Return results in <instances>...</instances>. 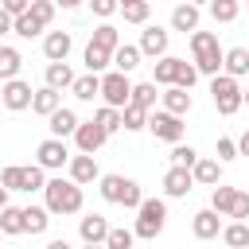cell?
<instances>
[{
    "mask_svg": "<svg viewBox=\"0 0 249 249\" xmlns=\"http://www.w3.org/2000/svg\"><path fill=\"white\" fill-rule=\"evenodd\" d=\"M8 195H12V191H8L4 183H0V206H8Z\"/></svg>",
    "mask_w": 249,
    "mask_h": 249,
    "instance_id": "obj_52",
    "label": "cell"
},
{
    "mask_svg": "<svg viewBox=\"0 0 249 249\" xmlns=\"http://www.w3.org/2000/svg\"><path fill=\"white\" fill-rule=\"evenodd\" d=\"M175 62H179V58L160 54V62H156V86H171V82H175Z\"/></svg>",
    "mask_w": 249,
    "mask_h": 249,
    "instance_id": "obj_39",
    "label": "cell"
},
{
    "mask_svg": "<svg viewBox=\"0 0 249 249\" xmlns=\"http://www.w3.org/2000/svg\"><path fill=\"white\" fill-rule=\"evenodd\" d=\"M43 198L51 214H78L82 210V183L74 179H47L43 183Z\"/></svg>",
    "mask_w": 249,
    "mask_h": 249,
    "instance_id": "obj_1",
    "label": "cell"
},
{
    "mask_svg": "<svg viewBox=\"0 0 249 249\" xmlns=\"http://www.w3.org/2000/svg\"><path fill=\"white\" fill-rule=\"evenodd\" d=\"M89 43H97V47H105V51H117L121 47V31L113 27V23H101V27H93V39Z\"/></svg>",
    "mask_w": 249,
    "mask_h": 249,
    "instance_id": "obj_32",
    "label": "cell"
},
{
    "mask_svg": "<svg viewBox=\"0 0 249 249\" xmlns=\"http://www.w3.org/2000/svg\"><path fill=\"white\" fill-rule=\"evenodd\" d=\"M191 175H195V183L214 187V183H222V160H195L191 163Z\"/></svg>",
    "mask_w": 249,
    "mask_h": 249,
    "instance_id": "obj_16",
    "label": "cell"
},
{
    "mask_svg": "<svg viewBox=\"0 0 249 249\" xmlns=\"http://www.w3.org/2000/svg\"><path fill=\"white\" fill-rule=\"evenodd\" d=\"M171 27H175V31H195V27H198V4H191V0L179 4V8L171 12Z\"/></svg>",
    "mask_w": 249,
    "mask_h": 249,
    "instance_id": "obj_22",
    "label": "cell"
},
{
    "mask_svg": "<svg viewBox=\"0 0 249 249\" xmlns=\"http://www.w3.org/2000/svg\"><path fill=\"white\" fill-rule=\"evenodd\" d=\"M35 156H39L43 171H54V167H66V163H70V152H66L62 136H51V140H43V144L35 148Z\"/></svg>",
    "mask_w": 249,
    "mask_h": 249,
    "instance_id": "obj_9",
    "label": "cell"
},
{
    "mask_svg": "<svg viewBox=\"0 0 249 249\" xmlns=\"http://www.w3.org/2000/svg\"><path fill=\"white\" fill-rule=\"evenodd\" d=\"M140 54H148V58H160V54H167V31L163 27H144V35H140Z\"/></svg>",
    "mask_w": 249,
    "mask_h": 249,
    "instance_id": "obj_13",
    "label": "cell"
},
{
    "mask_svg": "<svg viewBox=\"0 0 249 249\" xmlns=\"http://www.w3.org/2000/svg\"><path fill=\"white\" fill-rule=\"evenodd\" d=\"M101 198L105 202H121V206H128V210H136L140 206V187L132 183V179H124V175H101Z\"/></svg>",
    "mask_w": 249,
    "mask_h": 249,
    "instance_id": "obj_4",
    "label": "cell"
},
{
    "mask_svg": "<svg viewBox=\"0 0 249 249\" xmlns=\"http://www.w3.org/2000/svg\"><path fill=\"white\" fill-rule=\"evenodd\" d=\"M101 97H105V105H117V109L128 105V97H132V82L124 78V70L101 74Z\"/></svg>",
    "mask_w": 249,
    "mask_h": 249,
    "instance_id": "obj_6",
    "label": "cell"
},
{
    "mask_svg": "<svg viewBox=\"0 0 249 249\" xmlns=\"http://www.w3.org/2000/svg\"><path fill=\"white\" fill-rule=\"evenodd\" d=\"M66 167H70V179H74V183H82V187H86V183H93V179H101V175H97V160H93V152L70 156V163H66Z\"/></svg>",
    "mask_w": 249,
    "mask_h": 249,
    "instance_id": "obj_12",
    "label": "cell"
},
{
    "mask_svg": "<svg viewBox=\"0 0 249 249\" xmlns=\"http://www.w3.org/2000/svg\"><path fill=\"white\" fill-rule=\"evenodd\" d=\"M43 54H47L51 62L66 58V54H70V35H66V31H51V35L43 39Z\"/></svg>",
    "mask_w": 249,
    "mask_h": 249,
    "instance_id": "obj_23",
    "label": "cell"
},
{
    "mask_svg": "<svg viewBox=\"0 0 249 249\" xmlns=\"http://www.w3.org/2000/svg\"><path fill=\"white\" fill-rule=\"evenodd\" d=\"M47 121H51V136H74V128H78V113L74 109H62V105Z\"/></svg>",
    "mask_w": 249,
    "mask_h": 249,
    "instance_id": "obj_19",
    "label": "cell"
},
{
    "mask_svg": "<svg viewBox=\"0 0 249 249\" xmlns=\"http://www.w3.org/2000/svg\"><path fill=\"white\" fill-rule=\"evenodd\" d=\"M163 222H167V202L163 198H140V206H136V237H144V241H152L160 230H163Z\"/></svg>",
    "mask_w": 249,
    "mask_h": 249,
    "instance_id": "obj_3",
    "label": "cell"
},
{
    "mask_svg": "<svg viewBox=\"0 0 249 249\" xmlns=\"http://www.w3.org/2000/svg\"><path fill=\"white\" fill-rule=\"evenodd\" d=\"M0 105H4V101H0Z\"/></svg>",
    "mask_w": 249,
    "mask_h": 249,
    "instance_id": "obj_57",
    "label": "cell"
},
{
    "mask_svg": "<svg viewBox=\"0 0 249 249\" xmlns=\"http://www.w3.org/2000/svg\"><path fill=\"white\" fill-rule=\"evenodd\" d=\"M58 105H62V93H58L54 86H43V89H35V93H31V109H35V113H43V117H51Z\"/></svg>",
    "mask_w": 249,
    "mask_h": 249,
    "instance_id": "obj_18",
    "label": "cell"
},
{
    "mask_svg": "<svg viewBox=\"0 0 249 249\" xmlns=\"http://www.w3.org/2000/svg\"><path fill=\"white\" fill-rule=\"evenodd\" d=\"M233 156H237V140H230V136H222V140H218V160L226 163V160H233Z\"/></svg>",
    "mask_w": 249,
    "mask_h": 249,
    "instance_id": "obj_47",
    "label": "cell"
},
{
    "mask_svg": "<svg viewBox=\"0 0 249 249\" xmlns=\"http://www.w3.org/2000/svg\"><path fill=\"white\" fill-rule=\"evenodd\" d=\"M222 66H226V74H233V78L249 74V51H245V47H230V51L222 54Z\"/></svg>",
    "mask_w": 249,
    "mask_h": 249,
    "instance_id": "obj_24",
    "label": "cell"
},
{
    "mask_svg": "<svg viewBox=\"0 0 249 249\" xmlns=\"http://www.w3.org/2000/svg\"><path fill=\"white\" fill-rule=\"evenodd\" d=\"M105 140H109V132H105L97 121H78V128H74V144H78V152H97Z\"/></svg>",
    "mask_w": 249,
    "mask_h": 249,
    "instance_id": "obj_10",
    "label": "cell"
},
{
    "mask_svg": "<svg viewBox=\"0 0 249 249\" xmlns=\"http://www.w3.org/2000/svg\"><path fill=\"white\" fill-rule=\"evenodd\" d=\"M222 233V214L210 206V210H198L195 214V237H202V241H210V237H218Z\"/></svg>",
    "mask_w": 249,
    "mask_h": 249,
    "instance_id": "obj_15",
    "label": "cell"
},
{
    "mask_svg": "<svg viewBox=\"0 0 249 249\" xmlns=\"http://www.w3.org/2000/svg\"><path fill=\"white\" fill-rule=\"evenodd\" d=\"M237 156H249V132H241V140H237Z\"/></svg>",
    "mask_w": 249,
    "mask_h": 249,
    "instance_id": "obj_51",
    "label": "cell"
},
{
    "mask_svg": "<svg viewBox=\"0 0 249 249\" xmlns=\"http://www.w3.org/2000/svg\"><path fill=\"white\" fill-rule=\"evenodd\" d=\"M54 4H62V8H78L82 0H54Z\"/></svg>",
    "mask_w": 249,
    "mask_h": 249,
    "instance_id": "obj_53",
    "label": "cell"
},
{
    "mask_svg": "<svg viewBox=\"0 0 249 249\" xmlns=\"http://www.w3.org/2000/svg\"><path fill=\"white\" fill-rule=\"evenodd\" d=\"M132 237H136L132 230H109V233H105V245H109V249H128Z\"/></svg>",
    "mask_w": 249,
    "mask_h": 249,
    "instance_id": "obj_45",
    "label": "cell"
},
{
    "mask_svg": "<svg viewBox=\"0 0 249 249\" xmlns=\"http://www.w3.org/2000/svg\"><path fill=\"white\" fill-rule=\"evenodd\" d=\"M0 183H4L8 191H23V167H16V163L4 167V171H0Z\"/></svg>",
    "mask_w": 249,
    "mask_h": 249,
    "instance_id": "obj_44",
    "label": "cell"
},
{
    "mask_svg": "<svg viewBox=\"0 0 249 249\" xmlns=\"http://www.w3.org/2000/svg\"><path fill=\"white\" fill-rule=\"evenodd\" d=\"M222 241H226V245H237V249L249 245V226H245L241 218H233L230 226H222Z\"/></svg>",
    "mask_w": 249,
    "mask_h": 249,
    "instance_id": "obj_31",
    "label": "cell"
},
{
    "mask_svg": "<svg viewBox=\"0 0 249 249\" xmlns=\"http://www.w3.org/2000/svg\"><path fill=\"white\" fill-rule=\"evenodd\" d=\"M113 66H117V70H124V74H128V70H136V66H140V47L121 43V47L113 51Z\"/></svg>",
    "mask_w": 249,
    "mask_h": 249,
    "instance_id": "obj_26",
    "label": "cell"
},
{
    "mask_svg": "<svg viewBox=\"0 0 249 249\" xmlns=\"http://www.w3.org/2000/svg\"><path fill=\"white\" fill-rule=\"evenodd\" d=\"M148 128L156 132V140H167V144L183 140V117H179V113L160 109V113H152V117H148Z\"/></svg>",
    "mask_w": 249,
    "mask_h": 249,
    "instance_id": "obj_7",
    "label": "cell"
},
{
    "mask_svg": "<svg viewBox=\"0 0 249 249\" xmlns=\"http://www.w3.org/2000/svg\"><path fill=\"white\" fill-rule=\"evenodd\" d=\"M12 31H16V35H23V39H31V35H39V31H43V23H39L31 12H19V16L12 19Z\"/></svg>",
    "mask_w": 249,
    "mask_h": 249,
    "instance_id": "obj_35",
    "label": "cell"
},
{
    "mask_svg": "<svg viewBox=\"0 0 249 249\" xmlns=\"http://www.w3.org/2000/svg\"><path fill=\"white\" fill-rule=\"evenodd\" d=\"M237 12H241V4H237V0H210V16H214L218 23H233V19H237Z\"/></svg>",
    "mask_w": 249,
    "mask_h": 249,
    "instance_id": "obj_33",
    "label": "cell"
},
{
    "mask_svg": "<svg viewBox=\"0 0 249 249\" xmlns=\"http://www.w3.org/2000/svg\"><path fill=\"white\" fill-rule=\"evenodd\" d=\"M191 4H202V0H191ZM206 4H210V0H206Z\"/></svg>",
    "mask_w": 249,
    "mask_h": 249,
    "instance_id": "obj_55",
    "label": "cell"
},
{
    "mask_svg": "<svg viewBox=\"0 0 249 249\" xmlns=\"http://www.w3.org/2000/svg\"><path fill=\"white\" fill-rule=\"evenodd\" d=\"M210 93H214V105H218L222 117H233L241 109V89H237V78L233 74H214Z\"/></svg>",
    "mask_w": 249,
    "mask_h": 249,
    "instance_id": "obj_5",
    "label": "cell"
},
{
    "mask_svg": "<svg viewBox=\"0 0 249 249\" xmlns=\"http://www.w3.org/2000/svg\"><path fill=\"white\" fill-rule=\"evenodd\" d=\"M195 82H198V66H195V62H187V58H179V62H175V86L191 89Z\"/></svg>",
    "mask_w": 249,
    "mask_h": 249,
    "instance_id": "obj_37",
    "label": "cell"
},
{
    "mask_svg": "<svg viewBox=\"0 0 249 249\" xmlns=\"http://www.w3.org/2000/svg\"><path fill=\"white\" fill-rule=\"evenodd\" d=\"M19 66H23L19 51H16V47H0V82L16 78V74H19Z\"/></svg>",
    "mask_w": 249,
    "mask_h": 249,
    "instance_id": "obj_29",
    "label": "cell"
},
{
    "mask_svg": "<svg viewBox=\"0 0 249 249\" xmlns=\"http://www.w3.org/2000/svg\"><path fill=\"white\" fill-rule=\"evenodd\" d=\"M191 51H195V66L198 74H218L222 70V47H218V35L214 31H191Z\"/></svg>",
    "mask_w": 249,
    "mask_h": 249,
    "instance_id": "obj_2",
    "label": "cell"
},
{
    "mask_svg": "<svg viewBox=\"0 0 249 249\" xmlns=\"http://www.w3.org/2000/svg\"><path fill=\"white\" fill-rule=\"evenodd\" d=\"M27 4H31V0H0V8H4V12H12V16L27 12Z\"/></svg>",
    "mask_w": 249,
    "mask_h": 249,
    "instance_id": "obj_49",
    "label": "cell"
},
{
    "mask_svg": "<svg viewBox=\"0 0 249 249\" xmlns=\"http://www.w3.org/2000/svg\"><path fill=\"white\" fill-rule=\"evenodd\" d=\"M0 233H8V237L23 233V210L19 206H0Z\"/></svg>",
    "mask_w": 249,
    "mask_h": 249,
    "instance_id": "obj_27",
    "label": "cell"
},
{
    "mask_svg": "<svg viewBox=\"0 0 249 249\" xmlns=\"http://www.w3.org/2000/svg\"><path fill=\"white\" fill-rule=\"evenodd\" d=\"M109 62H113V51H105V47H97V43H89V47H86V70L101 74Z\"/></svg>",
    "mask_w": 249,
    "mask_h": 249,
    "instance_id": "obj_30",
    "label": "cell"
},
{
    "mask_svg": "<svg viewBox=\"0 0 249 249\" xmlns=\"http://www.w3.org/2000/svg\"><path fill=\"white\" fill-rule=\"evenodd\" d=\"M27 12H31L43 27H47V23L54 19V0H31V4H27Z\"/></svg>",
    "mask_w": 249,
    "mask_h": 249,
    "instance_id": "obj_41",
    "label": "cell"
},
{
    "mask_svg": "<svg viewBox=\"0 0 249 249\" xmlns=\"http://www.w3.org/2000/svg\"><path fill=\"white\" fill-rule=\"evenodd\" d=\"M121 8V16H124V23H144L148 19V0H128V4H117Z\"/></svg>",
    "mask_w": 249,
    "mask_h": 249,
    "instance_id": "obj_34",
    "label": "cell"
},
{
    "mask_svg": "<svg viewBox=\"0 0 249 249\" xmlns=\"http://www.w3.org/2000/svg\"><path fill=\"white\" fill-rule=\"evenodd\" d=\"M117 4H128V0H117Z\"/></svg>",
    "mask_w": 249,
    "mask_h": 249,
    "instance_id": "obj_56",
    "label": "cell"
},
{
    "mask_svg": "<svg viewBox=\"0 0 249 249\" xmlns=\"http://www.w3.org/2000/svg\"><path fill=\"white\" fill-rule=\"evenodd\" d=\"M241 105H249V93H241Z\"/></svg>",
    "mask_w": 249,
    "mask_h": 249,
    "instance_id": "obj_54",
    "label": "cell"
},
{
    "mask_svg": "<svg viewBox=\"0 0 249 249\" xmlns=\"http://www.w3.org/2000/svg\"><path fill=\"white\" fill-rule=\"evenodd\" d=\"M163 109H167V113H179V117H183V113H191V89H183V86H175V82H171V86H167V93H163Z\"/></svg>",
    "mask_w": 249,
    "mask_h": 249,
    "instance_id": "obj_20",
    "label": "cell"
},
{
    "mask_svg": "<svg viewBox=\"0 0 249 249\" xmlns=\"http://www.w3.org/2000/svg\"><path fill=\"white\" fill-rule=\"evenodd\" d=\"M195 160H198V152H195L191 144H179V140H175V148H171V163H183V167H191Z\"/></svg>",
    "mask_w": 249,
    "mask_h": 249,
    "instance_id": "obj_43",
    "label": "cell"
},
{
    "mask_svg": "<svg viewBox=\"0 0 249 249\" xmlns=\"http://www.w3.org/2000/svg\"><path fill=\"white\" fill-rule=\"evenodd\" d=\"M0 237H4V233H0Z\"/></svg>",
    "mask_w": 249,
    "mask_h": 249,
    "instance_id": "obj_58",
    "label": "cell"
},
{
    "mask_svg": "<svg viewBox=\"0 0 249 249\" xmlns=\"http://www.w3.org/2000/svg\"><path fill=\"white\" fill-rule=\"evenodd\" d=\"M105 233H109V222H105L101 214H86V218H82V226H78V237H82L86 245H101V241H105Z\"/></svg>",
    "mask_w": 249,
    "mask_h": 249,
    "instance_id": "obj_14",
    "label": "cell"
},
{
    "mask_svg": "<svg viewBox=\"0 0 249 249\" xmlns=\"http://www.w3.org/2000/svg\"><path fill=\"white\" fill-rule=\"evenodd\" d=\"M51 210L47 206H23V233H47Z\"/></svg>",
    "mask_w": 249,
    "mask_h": 249,
    "instance_id": "obj_21",
    "label": "cell"
},
{
    "mask_svg": "<svg viewBox=\"0 0 249 249\" xmlns=\"http://www.w3.org/2000/svg\"><path fill=\"white\" fill-rule=\"evenodd\" d=\"M43 183H47V175H43V163H31V167H23V191H43Z\"/></svg>",
    "mask_w": 249,
    "mask_h": 249,
    "instance_id": "obj_42",
    "label": "cell"
},
{
    "mask_svg": "<svg viewBox=\"0 0 249 249\" xmlns=\"http://www.w3.org/2000/svg\"><path fill=\"white\" fill-rule=\"evenodd\" d=\"M230 218H241V222L249 218V195L237 191V198H233V206H230Z\"/></svg>",
    "mask_w": 249,
    "mask_h": 249,
    "instance_id": "obj_46",
    "label": "cell"
},
{
    "mask_svg": "<svg viewBox=\"0 0 249 249\" xmlns=\"http://www.w3.org/2000/svg\"><path fill=\"white\" fill-rule=\"evenodd\" d=\"M93 121H97L105 132H117V128H121V109H117V105H101Z\"/></svg>",
    "mask_w": 249,
    "mask_h": 249,
    "instance_id": "obj_40",
    "label": "cell"
},
{
    "mask_svg": "<svg viewBox=\"0 0 249 249\" xmlns=\"http://www.w3.org/2000/svg\"><path fill=\"white\" fill-rule=\"evenodd\" d=\"M12 19H16V16H12V12H4V8H0V35H8V31H12Z\"/></svg>",
    "mask_w": 249,
    "mask_h": 249,
    "instance_id": "obj_50",
    "label": "cell"
},
{
    "mask_svg": "<svg viewBox=\"0 0 249 249\" xmlns=\"http://www.w3.org/2000/svg\"><path fill=\"white\" fill-rule=\"evenodd\" d=\"M74 82V70L66 66V58H58V62H51L47 66V86H54V89H66Z\"/></svg>",
    "mask_w": 249,
    "mask_h": 249,
    "instance_id": "obj_28",
    "label": "cell"
},
{
    "mask_svg": "<svg viewBox=\"0 0 249 249\" xmlns=\"http://www.w3.org/2000/svg\"><path fill=\"white\" fill-rule=\"evenodd\" d=\"M70 89H74V97L78 101H93V97H101V74H82V78H74L70 82Z\"/></svg>",
    "mask_w": 249,
    "mask_h": 249,
    "instance_id": "obj_17",
    "label": "cell"
},
{
    "mask_svg": "<svg viewBox=\"0 0 249 249\" xmlns=\"http://www.w3.org/2000/svg\"><path fill=\"white\" fill-rule=\"evenodd\" d=\"M233 198H237V191H233V187H222V183H214V195H210V206H214L218 214H230V206H233Z\"/></svg>",
    "mask_w": 249,
    "mask_h": 249,
    "instance_id": "obj_36",
    "label": "cell"
},
{
    "mask_svg": "<svg viewBox=\"0 0 249 249\" xmlns=\"http://www.w3.org/2000/svg\"><path fill=\"white\" fill-rule=\"evenodd\" d=\"M89 8H93V16H101V19H109V16L117 12V0H89Z\"/></svg>",
    "mask_w": 249,
    "mask_h": 249,
    "instance_id": "obj_48",
    "label": "cell"
},
{
    "mask_svg": "<svg viewBox=\"0 0 249 249\" xmlns=\"http://www.w3.org/2000/svg\"><path fill=\"white\" fill-rule=\"evenodd\" d=\"M31 93H35V89H31L23 78H8L4 89H0V101H4V109L19 113V109H31Z\"/></svg>",
    "mask_w": 249,
    "mask_h": 249,
    "instance_id": "obj_8",
    "label": "cell"
},
{
    "mask_svg": "<svg viewBox=\"0 0 249 249\" xmlns=\"http://www.w3.org/2000/svg\"><path fill=\"white\" fill-rule=\"evenodd\" d=\"M191 187H195V175H191V167H183V163H171V167H167V175H163V191H167L171 198H183V195H191Z\"/></svg>",
    "mask_w": 249,
    "mask_h": 249,
    "instance_id": "obj_11",
    "label": "cell"
},
{
    "mask_svg": "<svg viewBox=\"0 0 249 249\" xmlns=\"http://www.w3.org/2000/svg\"><path fill=\"white\" fill-rule=\"evenodd\" d=\"M156 97H160V93H156V82H140V86H132V97H128V101H136L140 109H152Z\"/></svg>",
    "mask_w": 249,
    "mask_h": 249,
    "instance_id": "obj_38",
    "label": "cell"
},
{
    "mask_svg": "<svg viewBox=\"0 0 249 249\" xmlns=\"http://www.w3.org/2000/svg\"><path fill=\"white\" fill-rule=\"evenodd\" d=\"M121 128H128V132H140V128H148V109H140L136 101H128V105L121 109Z\"/></svg>",
    "mask_w": 249,
    "mask_h": 249,
    "instance_id": "obj_25",
    "label": "cell"
}]
</instances>
